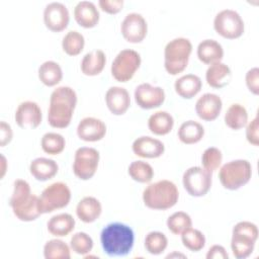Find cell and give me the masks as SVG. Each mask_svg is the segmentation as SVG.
<instances>
[{
	"label": "cell",
	"mask_w": 259,
	"mask_h": 259,
	"mask_svg": "<svg viewBox=\"0 0 259 259\" xmlns=\"http://www.w3.org/2000/svg\"><path fill=\"white\" fill-rule=\"evenodd\" d=\"M77 105V94L69 86L57 87L51 94L48 122L52 127L65 128L72 119Z\"/></svg>",
	"instance_id": "obj_1"
},
{
	"label": "cell",
	"mask_w": 259,
	"mask_h": 259,
	"mask_svg": "<svg viewBox=\"0 0 259 259\" xmlns=\"http://www.w3.org/2000/svg\"><path fill=\"white\" fill-rule=\"evenodd\" d=\"M100 243L105 254L110 257L126 256L133 249L135 233L122 223H110L100 233Z\"/></svg>",
	"instance_id": "obj_2"
},
{
	"label": "cell",
	"mask_w": 259,
	"mask_h": 259,
	"mask_svg": "<svg viewBox=\"0 0 259 259\" xmlns=\"http://www.w3.org/2000/svg\"><path fill=\"white\" fill-rule=\"evenodd\" d=\"M13 214L21 222H32L42 214L39 197L31 193L30 186L23 179H16L9 199Z\"/></svg>",
	"instance_id": "obj_3"
},
{
	"label": "cell",
	"mask_w": 259,
	"mask_h": 259,
	"mask_svg": "<svg viewBox=\"0 0 259 259\" xmlns=\"http://www.w3.org/2000/svg\"><path fill=\"white\" fill-rule=\"evenodd\" d=\"M179 198V191L175 183L163 179L149 184L143 191L144 204L157 210H165L173 207Z\"/></svg>",
	"instance_id": "obj_4"
},
{
	"label": "cell",
	"mask_w": 259,
	"mask_h": 259,
	"mask_svg": "<svg viewBox=\"0 0 259 259\" xmlns=\"http://www.w3.org/2000/svg\"><path fill=\"white\" fill-rule=\"evenodd\" d=\"M192 52V44L186 37H176L164 49V67L170 75H177L187 67Z\"/></svg>",
	"instance_id": "obj_5"
},
{
	"label": "cell",
	"mask_w": 259,
	"mask_h": 259,
	"mask_svg": "<svg viewBox=\"0 0 259 259\" xmlns=\"http://www.w3.org/2000/svg\"><path fill=\"white\" fill-rule=\"evenodd\" d=\"M258 239V228L254 223L243 221L237 223L232 231L231 249L237 259H245L254 251Z\"/></svg>",
	"instance_id": "obj_6"
},
{
	"label": "cell",
	"mask_w": 259,
	"mask_h": 259,
	"mask_svg": "<svg viewBox=\"0 0 259 259\" xmlns=\"http://www.w3.org/2000/svg\"><path fill=\"white\" fill-rule=\"evenodd\" d=\"M252 176V165L248 160L237 159L224 164L219 171V178L224 188L237 190L247 184Z\"/></svg>",
	"instance_id": "obj_7"
},
{
	"label": "cell",
	"mask_w": 259,
	"mask_h": 259,
	"mask_svg": "<svg viewBox=\"0 0 259 259\" xmlns=\"http://www.w3.org/2000/svg\"><path fill=\"white\" fill-rule=\"evenodd\" d=\"M141 62V56L135 50H121L111 64V75L118 82H127L140 68Z\"/></svg>",
	"instance_id": "obj_8"
},
{
	"label": "cell",
	"mask_w": 259,
	"mask_h": 259,
	"mask_svg": "<svg viewBox=\"0 0 259 259\" xmlns=\"http://www.w3.org/2000/svg\"><path fill=\"white\" fill-rule=\"evenodd\" d=\"M213 28L221 36L228 39H235L243 34L245 24L243 18L237 11L223 9L214 16Z\"/></svg>",
	"instance_id": "obj_9"
},
{
	"label": "cell",
	"mask_w": 259,
	"mask_h": 259,
	"mask_svg": "<svg viewBox=\"0 0 259 259\" xmlns=\"http://www.w3.org/2000/svg\"><path fill=\"white\" fill-rule=\"evenodd\" d=\"M70 200L71 190L64 182L52 183L42 190L39 196L42 213H49L63 208L69 204Z\"/></svg>",
	"instance_id": "obj_10"
},
{
	"label": "cell",
	"mask_w": 259,
	"mask_h": 259,
	"mask_svg": "<svg viewBox=\"0 0 259 259\" xmlns=\"http://www.w3.org/2000/svg\"><path fill=\"white\" fill-rule=\"evenodd\" d=\"M212 173L202 167L192 166L182 176V183L187 193L194 197L205 195L211 187Z\"/></svg>",
	"instance_id": "obj_11"
},
{
	"label": "cell",
	"mask_w": 259,
	"mask_h": 259,
	"mask_svg": "<svg viewBox=\"0 0 259 259\" xmlns=\"http://www.w3.org/2000/svg\"><path fill=\"white\" fill-rule=\"evenodd\" d=\"M99 152L91 147L78 148L74 155L73 172L81 180H89L98 168Z\"/></svg>",
	"instance_id": "obj_12"
},
{
	"label": "cell",
	"mask_w": 259,
	"mask_h": 259,
	"mask_svg": "<svg viewBox=\"0 0 259 259\" xmlns=\"http://www.w3.org/2000/svg\"><path fill=\"white\" fill-rule=\"evenodd\" d=\"M120 31L126 41L138 44L143 41L146 37L148 32V24L142 14L131 12L123 18L120 24Z\"/></svg>",
	"instance_id": "obj_13"
},
{
	"label": "cell",
	"mask_w": 259,
	"mask_h": 259,
	"mask_svg": "<svg viewBox=\"0 0 259 259\" xmlns=\"http://www.w3.org/2000/svg\"><path fill=\"white\" fill-rule=\"evenodd\" d=\"M136 103L143 109L157 108L165 100V91L160 86H153L150 83H142L135 89Z\"/></svg>",
	"instance_id": "obj_14"
},
{
	"label": "cell",
	"mask_w": 259,
	"mask_h": 259,
	"mask_svg": "<svg viewBox=\"0 0 259 259\" xmlns=\"http://www.w3.org/2000/svg\"><path fill=\"white\" fill-rule=\"evenodd\" d=\"M70 20L67 6L61 2H51L44 9V22L47 28L54 32L64 30Z\"/></svg>",
	"instance_id": "obj_15"
},
{
	"label": "cell",
	"mask_w": 259,
	"mask_h": 259,
	"mask_svg": "<svg viewBox=\"0 0 259 259\" xmlns=\"http://www.w3.org/2000/svg\"><path fill=\"white\" fill-rule=\"evenodd\" d=\"M14 118L21 128H35L42 120L41 109L34 101H23L17 106Z\"/></svg>",
	"instance_id": "obj_16"
},
{
	"label": "cell",
	"mask_w": 259,
	"mask_h": 259,
	"mask_svg": "<svg viewBox=\"0 0 259 259\" xmlns=\"http://www.w3.org/2000/svg\"><path fill=\"white\" fill-rule=\"evenodd\" d=\"M223 101L214 93L202 94L195 103V111L199 118L205 121L214 120L221 113Z\"/></svg>",
	"instance_id": "obj_17"
},
{
	"label": "cell",
	"mask_w": 259,
	"mask_h": 259,
	"mask_svg": "<svg viewBox=\"0 0 259 259\" xmlns=\"http://www.w3.org/2000/svg\"><path fill=\"white\" fill-rule=\"evenodd\" d=\"M106 134L105 123L96 117L87 116L80 120L77 126V136L85 142H97Z\"/></svg>",
	"instance_id": "obj_18"
},
{
	"label": "cell",
	"mask_w": 259,
	"mask_h": 259,
	"mask_svg": "<svg viewBox=\"0 0 259 259\" xmlns=\"http://www.w3.org/2000/svg\"><path fill=\"white\" fill-rule=\"evenodd\" d=\"M105 103L112 114L122 115L131 105L130 93L123 87L112 86L105 93Z\"/></svg>",
	"instance_id": "obj_19"
},
{
	"label": "cell",
	"mask_w": 259,
	"mask_h": 259,
	"mask_svg": "<svg viewBox=\"0 0 259 259\" xmlns=\"http://www.w3.org/2000/svg\"><path fill=\"white\" fill-rule=\"evenodd\" d=\"M135 155L141 158H159L165 151L164 144L155 138L149 136H142L136 139L132 145Z\"/></svg>",
	"instance_id": "obj_20"
},
{
	"label": "cell",
	"mask_w": 259,
	"mask_h": 259,
	"mask_svg": "<svg viewBox=\"0 0 259 259\" xmlns=\"http://www.w3.org/2000/svg\"><path fill=\"white\" fill-rule=\"evenodd\" d=\"M99 17V11L91 1H80L74 8V18L84 28L94 27L98 23Z\"/></svg>",
	"instance_id": "obj_21"
},
{
	"label": "cell",
	"mask_w": 259,
	"mask_h": 259,
	"mask_svg": "<svg viewBox=\"0 0 259 259\" xmlns=\"http://www.w3.org/2000/svg\"><path fill=\"white\" fill-rule=\"evenodd\" d=\"M197 58L205 65H211L222 62L224 57V49L215 39L206 38L201 40L197 46Z\"/></svg>",
	"instance_id": "obj_22"
},
{
	"label": "cell",
	"mask_w": 259,
	"mask_h": 259,
	"mask_svg": "<svg viewBox=\"0 0 259 259\" xmlns=\"http://www.w3.org/2000/svg\"><path fill=\"white\" fill-rule=\"evenodd\" d=\"M205 80L212 88L220 89L226 87L232 80V71L230 67L223 62L211 64L205 72Z\"/></svg>",
	"instance_id": "obj_23"
},
{
	"label": "cell",
	"mask_w": 259,
	"mask_h": 259,
	"mask_svg": "<svg viewBox=\"0 0 259 259\" xmlns=\"http://www.w3.org/2000/svg\"><path fill=\"white\" fill-rule=\"evenodd\" d=\"M59 166L53 159L39 157L32 160L29 164V172L38 181H47L57 175Z\"/></svg>",
	"instance_id": "obj_24"
},
{
	"label": "cell",
	"mask_w": 259,
	"mask_h": 259,
	"mask_svg": "<svg viewBox=\"0 0 259 259\" xmlns=\"http://www.w3.org/2000/svg\"><path fill=\"white\" fill-rule=\"evenodd\" d=\"M102 212L100 201L93 196L83 197L76 206V214L83 223L90 224L95 222Z\"/></svg>",
	"instance_id": "obj_25"
},
{
	"label": "cell",
	"mask_w": 259,
	"mask_h": 259,
	"mask_svg": "<svg viewBox=\"0 0 259 259\" xmlns=\"http://www.w3.org/2000/svg\"><path fill=\"white\" fill-rule=\"evenodd\" d=\"M202 87L201 79L194 74H186L179 77L175 83V92L184 99H190L194 97Z\"/></svg>",
	"instance_id": "obj_26"
},
{
	"label": "cell",
	"mask_w": 259,
	"mask_h": 259,
	"mask_svg": "<svg viewBox=\"0 0 259 259\" xmlns=\"http://www.w3.org/2000/svg\"><path fill=\"white\" fill-rule=\"evenodd\" d=\"M106 64V56L101 50H94L87 53L81 61V71L86 76L99 75Z\"/></svg>",
	"instance_id": "obj_27"
},
{
	"label": "cell",
	"mask_w": 259,
	"mask_h": 259,
	"mask_svg": "<svg viewBox=\"0 0 259 259\" xmlns=\"http://www.w3.org/2000/svg\"><path fill=\"white\" fill-rule=\"evenodd\" d=\"M48 231L55 237H65L69 235L75 228V219L67 212L53 215L48 224Z\"/></svg>",
	"instance_id": "obj_28"
},
{
	"label": "cell",
	"mask_w": 259,
	"mask_h": 259,
	"mask_svg": "<svg viewBox=\"0 0 259 259\" xmlns=\"http://www.w3.org/2000/svg\"><path fill=\"white\" fill-rule=\"evenodd\" d=\"M174 125L173 116L164 110H159L150 115L148 119V127L151 133L157 136L169 134Z\"/></svg>",
	"instance_id": "obj_29"
},
{
	"label": "cell",
	"mask_w": 259,
	"mask_h": 259,
	"mask_svg": "<svg viewBox=\"0 0 259 259\" xmlns=\"http://www.w3.org/2000/svg\"><path fill=\"white\" fill-rule=\"evenodd\" d=\"M37 75L42 84L48 87H53L62 81L63 70L57 62L46 61L38 67Z\"/></svg>",
	"instance_id": "obj_30"
},
{
	"label": "cell",
	"mask_w": 259,
	"mask_h": 259,
	"mask_svg": "<svg viewBox=\"0 0 259 259\" xmlns=\"http://www.w3.org/2000/svg\"><path fill=\"white\" fill-rule=\"evenodd\" d=\"M180 142L186 145L198 143L204 136V128L202 124L195 120H186L181 123L177 133Z\"/></svg>",
	"instance_id": "obj_31"
},
{
	"label": "cell",
	"mask_w": 259,
	"mask_h": 259,
	"mask_svg": "<svg viewBox=\"0 0 259 259\" xmlns=\"http://www.w3.org/2000/svg\"><path fill=\"white\" fill-rule=\"evenodd\" d=\"M248 122V112L244 105L233 103L229 106L225 114V123L228 127L238 131L244 127Z\"/></svg>",
	"instance_id": "obj_32"
},
{
	"label": "cell",
	"mask_w": 259,
	"mask_h": 259,
	"mask_svg": "<svg viewBox=\"0 0 259 259\" xmlns=\"http://www.w3.org/2000/svg\"><path fill=\"white\" fill-rule=\"evenodd\" d=\"M44 257L46 259H70L71 248L62 240L52 239L44 246Z\"/></svg>",
	"instance_id": "obj_33"
},
{
	"label": "cell",
	"mask_w": 259,
	"mask_h": 259,
	"mask_svg": "<svg viewBox=\"0 0 259 259\" xmlns=\"http://www.w3.org/2000/svg\"><path fill=\"white\" fill-rule=\"evenodd\" d=\"M127 173L133 180L140 183H149L154 177L153 167L142 160L132 162L127 168Z\"/></svg>",
	"instance_id": "obj_34"
},
{
	"label": "cell",
	"mask_w": 259,
	"mask_h": 259,
	"mask_svg": "<svg viewBox=\"0 0 259 259\" xmlns=\"http://www.w3.org/2000/svg\"><path fill=\"white\" fill-rule=\"evenodd\" d=\"M85 46L83 34L77 30L68 31L62 39V49L69 56L79 55Z\"/></svg>",
	"instance_id": "obj_35"
},
{
	"label": "cell",
	"mask_w": 259,
	"mask_h": 259,
	"mask_svg": "<svg viewBox=\"0 0 259 259\" xmlns=\"http://www.w3.org/2000/svg\"><path fill=\"white\" fill-rule=\"evenodd\" d=\"M40 146L45 153L49 155H59L64 151L66 141L61 134L46 133L41 138Z\"/></svg>",
	"instance_id": "obj_36"
},
{
	"label": "cell",
	"mask_w": 259,
	"mask_h": 259,
	"mask_svg": "<svg viewBox=\"0 0 259 259\" xmlns=\"http://www.w3.org/2000/svg\"><path fill=\"white\" fill-rule=\"evenodd\" d=\"M181 241L185 248L192 252H198L205 246V237L202 232L192 227L181 234Z\"/></svg>",
	"instance_id": "obj_37"
},
{
	"label": "cell",
	"mask_w": 259,
	"mask_h": 259,
	"mask_svg": "<svg viewBox=\"0 0 259 259\" xmlns=\"http://www.w3.org/2000/svg\"><path fill=\"white\" fill-rule=\"evenodd\" d=\"M168 246L167 237L158 231L150 232L145 237V248L152 255H160Z\"/></svg>",
	"instance_id": "obj_38"
},
{
	"label": "cell",
	"mask_w": 259,
	"mask_h": 259,
	"mask_svg": "<svg viewBox=\"0 0 259 259\" xmlns=\"http://www.w3.org/2000/svg\"><path fill=\"white\" fill-rule=\"evenodd\" d=\"M168 230L174 235H181L186 229L192 227L190 215L184 211H176L167 219Z\"/></svg>",
	"instance_id": "obj_39"
},
{
	"label": "cell",
	"mask_w": 259,
	"mask_h": 259,
	"mask_svg": "<svg viewBox=\"0 0 259 259\" xmlns=\"http://www.w3.org/2000/svg\"><path fill=\"white\" fill-rule=\"evenodd\" d=\"M70 248L76 254L86 256L93 248V240L87 233L77 232L70 240Z\"/></svg>",
	"instance_id": "obj_40"
},
{
	"label": "cell",
	"mask_w": 259,
	"mask_h": 259,
	"mask_svg": "<svg viewBox=\"0 0 259 259\" xmlns=\"http://www.w3.org/2000/svg\"><path fill=\"white\" fill-rule=\"evenodd\" d=\"M223 161V154L220 149L215 147H209L204 150L201 156L202 168L212 173L219 169Z\"/></svg>",
	"instance_id": "obj_41"
},
{
	"label": "cell",
	"mask_w": 259,
	"mask_h": 259,
	"mask_svg": "<svg viewBox=\"0 0 259 259\" xmlns=\"http://www.w3.org/2000/svg\"><path fill=\"white\" fill-rule=\"evenodd\" d=\"M246 86L254 95L259 94V69L257 67L248 70L245 76Z\"/></svg>",
	"instance_id": "obj_42"
},
{
	"label": "cell",
	"mask_w": 259,
	"mask_h": 259,
	"mask_svg": "<svg viewBox=\"0 0 259 259\" xmlns=\"http://www.w3.org/2000/svg\"><path fill=\"white\" fill-rule=\"evenodd\" d=\"M259 123H258V116L256 115L248 124L246 127V139L247 141L253 145L258 146L259 145Z\"/></svg>",
	"instance_id": "obj_43"
},
{
	"label": "cell",
	"mask_w": 259,
	"mask_h": 259,
	"mask_svg": "<svg viewBox=\"0 0 259 259\" xmlns=\"http://www.w3.org/2000/svg\"><path fill=\"white\" fill-rule=\"evenodd\" d=\"M123 0H99L100 9L109 14L118 13L123 7Z\"/></svg>",
	"instance_id": "obj_44"
},
{
	"label": "cell",
	"mask_w": 259,
	"mask_h": 259,
	"mask_svg": "<svg viewBox=\"0 0 259 259\" xmlns=\"http://www.w3.org/2000/svg\"><path fill=\"white\" fill-rule=\"evenodd\" d=\"M13 138V132L9 123L4 120L0 121V146L5 147L11 142Z\"/></svg>",
	"instance_id": "obj_45"
},
{
	"label": "cell",
	"mask_w": 259,
	"mask_h": 259,
	"mask_svg": "<svg viewBox=\"0 0 259 259\" xmlns=\"http://www.w3.org/2000/svg\"><path fill=\"white\" fill-rule=\"evenodd\" d=\"M205 257L206 259H228L229 255L222 245H212L208 249Z\"/></svg>",
	"instance_id": "obj_46"
},
{
	"label": "cell",
	"mask_w": 259,
	"mask_h": 259,
	"mask_svg": "<svg viewBox=\"0 0 259 259\" xmlns=\"http://www.w3.org/2000/svg\"><path fill=\"white\" fill-rule=\"evenodd\" d=\"M6 170H7V162H6V158L1 155V175L0 177L3 178L5 173H6Z\"/></svg>",
	"instance_id": "obj_47"
},
{
	"label": "cell",
	"mask_w": 259,
	"mask_h": 259,
	"mask_svg": "<svg viewBox=\"0 0 259 259\" xmlns=\"http://www.w3.org/2000/svg\"><path fill=\"white\" fill-rule=\"evenodd\" d=\"M173 257H181V258H185L186 256L184 254H181V253H177V252H173L172 254H169L167 255V258H173Z\"/></svg>",
	"instance_id": "obj_48"
}]
</instances>
